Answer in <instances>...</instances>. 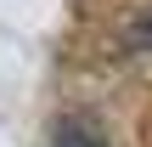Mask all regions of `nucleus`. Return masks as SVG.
Returning a JSON list of instances; mask_svg holds the SVG:
<instances>
[{
	"label": "nucleus",
	"mask_w": 152,
	"mask_h": 147,
	"mask_svg": "<svg viewBox=\"0 0 152 147\" xmlns=\"http://www.w3.org/2000/svg\"><path fill=\"white\" fill-rule=\"evenodd\" d=\"M51 147H107V136L90 125V119H62L51 130Z\"/></svg>",
	"instance_id": "1"
},
{
	"label": "nucleus",
	"mask_w": 152,
	"mask_h": 147,
	"mask_svg": "<svg viewBox=\"0 0 152 147\" xmlns=\"http://www.w3.org/2000/svg\"><path fill=\"white\" fill-rule=\"evenodd\" d=\"M124 51H152V6L124 28Z\"/></svg>",
	"instance_id": "2"
}]
</instances>
